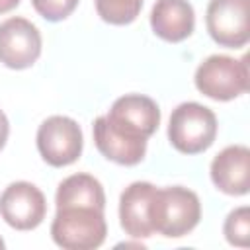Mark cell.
<instances>
[{"mask_svg": "<svg viewBox=\"0 0 250 250\" xmlns=\"http://www.w3.org/2000/svg\"><path fill=\"white\" fill-rule=\"evenodd\" d=\"M31 4L47 21H61L74 12L78 0H31Z\"/></svg>", "mask_w": 250, "mask_h": 250, "instance_id": "obj_17", "label": "cell"}, {"mask_svg": "<svg viewBox=\"0 0 250 250\" xmlns=\"http://www.w3.org/2000/svg\"><path fill=\"white\" fill-rule=\"evenodd\" d=\"M20 4V0H0V14H6L10 10H14Z\"/></svg>", "mask_w": 250, "mask_h": 250, "instance_id": "obj_19", "label": "cell"}, {"mask_svg": "<svg viewBox=\"0 0 250 250\" xmlns=\"http://www.w3.org/2000/svg\"><path fill=\"white\" fill-rule=\"evenodd\" d=\"M211 182L227 195H246L250 188V150L244 145L223 148L211 162Z\"/></svg>", "mask_w": 250, "mask_h": 250, "instance_id": "obj_10", "label": "cell"}, {"mask_svg": "<svg viewBox=\"0 0 250 250\" xmlns=\"http://www.w3.org/2000/svg\"><path fill=\"white\" fill-rule=\"evenodd\" d=\"M55 203L57 207L78 203V205H94V207L105 209V193H104L100 180H96L90 174L78 172V174L64 178L59 184L57 193H55Z\"/></svg>", "mask_w": 250, "mask_h": 250, "instance_id": "obj_14", "label": "cell"}, {"mask_svg": "<svg viewBox=\"0 0 250 250\" xmlns=\"http://www.w3.org/2000/svg\"><path fill=\"white\" fill-rule=\"evenodd\" d=\"M45 213V195L31 182H12L0 195V215L16 230H31L39 227Z\"/></svg>", "mask_w": 250, "mask_h": 250, "instance_id": "obj_9", "label": "cell"}, {"mask_svg": "<svg viewBox=\"0 0 250 250\" xmlns=\"http://www.w3.org/2000/svg\"><path fill=\"white\" fill-rule=\"evenodd\" d=\"M150 27L164 41H184L195 27L193 6L188 0H156L150 10Z\"/></svg>", "mask_w": 250, "mask_h": 250, "instance_id": "obj_12", "label": "cell"}, {"mask_svg": "<svg viewBox=\"0 0 250 250\" xmlns=\"http://www.w3.org/2000/svg\"><path fill=\"white\" fill-rule=\"evenodd\" d=\"M217 137V115L197 102L180 104L168 123L170 145L184 154H199L207 150Z\"/></svg>", "mask_w": 250, "mask_h": 250, "instance_id": "obj_4", "label": "cell"}, {"mask_svg": "<svg viewBox=\"0 0 250 250\" xmlns=\"http://www.w3.org/2000/svg\"><path fill=\"white\" fill-rule=\"evenodd\" d=\"M205 25L221 47H244L250 39V0H211Z\"/></svg>", "mask_w": 250, "mask_h": 250, "instance_id": "obj_7", "label": "cell"}, {"mask_svg": "<svg viewBox=\"0 0 250 250\" xmlns=\"http://www.w3.org/2000/svg\"><path fill=\"white\" fill-rule=\"evenodd\" d=\"M107 225L102 207L59 205L51 223V236L64 250H94L104 244Z\"/></svg>", "mask_w": 250, "mask_h": 250, "instance_id": "obj_2", "label": "cell"}, {"mask_svg": "<svg viewBox=\"0 0 250 250\" xmlns=\"http://www.w3.org/2000/svg\"><path fill=\"white\" fill-rule=\"evenodd\" d=\"M105 127L129 143L146 145L160 125V109L156 102L143 94H125L117 98L107 115H102Z\"/></svg>", "mask_w": 250, "mask_h": 250, "instance_id": "obj_3", "label": "cell"}, {"mask_svg": "<svg viewBox=\"0 0 250 250\" xmlns=\"http://www.w3.org/2000/svg\"><path fill=\"white\" fill-rule=\"evenodd\" d=\"M248 62L246 57L234 59L227 55L207 57L195 70V88L217 102H229L248 92Z\"/></svg>", "mask_w": 250, "mask_h": 250, "instance_id": "obj_5", "label": "cell"}, {"mask_svg": "<svg viewBox=\"0 0 250 250\" xmlns=\"http://www.w3.org/2000/svg\"><path fill=\"white\" fill-rule=\"evenodd\" d=\"M2 248H4V240L0 238V250H2Z\"/></svg>", "mask_w": 250, "mask_h": 250, "instance_id": "obj_20", "label": "cell"}, {"mask_svg": "<svg viewBox=\"0 0 250 250\" xmlns=\"http://www.w3.org/2000/svg\"><path fill=\"white\" fill-rule=\"evenodd\" d=\"M143 0H96L98 16L113 25H127L137 20Z\"/></svg>", "mask_w": 250, "mask_h": 250, "instance_id": "obj_15", "label": "cell"}, {"mask_svg": "<svg viewBox=\"0 0 250 250\" xmlns=\"http://www.w3.org/2000/svg\"><path fill=\"white\" fill-rule=\"evenodd\" d=\"M41 55V33L25 18H8L0 23V62L14 70L29 68Z\"/></svg>", "mask_w": 250, "mask_h": 250, "instance_id": "obj_8", "label": "cell"}, {"mask_svg": "<svg viewBox=\"0 0 250 250\" xmlns=\"http://www.w3.org/2000/svg\"><path fill=\"white\" fill-rule=\"evenodd\" d=\"M8 133H10V123H8L6 113L0 109V150L4 148V145L8 141Z\"/></svg>", "mask_w": 250, "mask_h": 250, "instance_id": "obj_18", "label": "cell"}, {"mask_svg": "<svg viewBox=\"0 0 250 250\" xmlns=\"http://www.w3.org/2000/svg\"><path fill=\"white\" fill-rule=\"evenodd\" d=\"M201 219V203L195 191L184 186L156 188L150 199L152 230L166 238H180L191 232Z\"/></svg>", "mask_w": 250, "mask_h": 250, "instance_id": "obj_1", "label": "cell"}, {"mask_svg": "<svg viewBox=\"0 0 250 250\" xmlns=\"http://www.w3.org/2000/svg\"><path fill=\"white\" fill-rule=\"evenodd\" d=\"M92 133H94V143L98 146V150L111 162H117V164H123V166H135L139 164L145 154H146V145H137V143H129L125 141L123 137L111 133L102 115L94 121V127H92Z\"/></svg>", "mask_w": 250, "mask_h": 250, "instance_id": "obj_13", "label": "cell"}, {"mask_svg": "<svg viewBox=\"0 0 250 250\" xmlns=\"http://www.w3.org/2000/svg\"><path fill=\"white\" fill-rule=\"evenodd\" d=\"M223 232L229 244L246 248L250 244V209L246 205L232 209L225 219Z\"/></svg>", "mask_w": 250, "mask_h": 250, "instance_id": "obj_16", "label": "cell"}, {"mask_svg": "<svg viewBox=\"0 0 250 250\" xmlns=\"http://www.w3.org/2000/svg\"><path fill=\"white\" fill-rule=\"evenodd\" d=\"M156 186L150 182H133L119 197L121 229L133 238H148L154 234L150 225V199Z\"/></svg>", "mask_w": 250, "mask_h": 250, "instance_id": "obj_11", "label": "cell"}, {"mask_svg": "<svg viewBox=\"0 0 250 250\" xmlns=\"http://www.w3.org/2000/svg\"><path fill=\"white\" fill-rule=\"evenodd\" d=\"M37 150L41 158L55 166H68L82 154L84 137L80 125L66 115H51L37 129Z\"/></svg>", "mask_w": 250, "mask_h": 250, "instance_id": "obj_6", "label": "cell"}]
</instances>
